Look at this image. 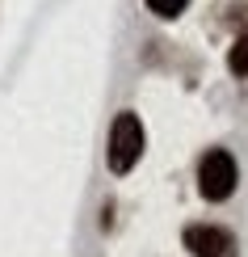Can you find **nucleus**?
Segmentation results:
<instances>
[{
	"instance_id": "1",
	"label": "nucleus",
	"mask_w": 248,
	"mask_h": 257,
	"mask_svg": "<svg viewBox=\"0 0 248 257\" xmlns=\"http://www.w3.org/2000/svg\"><path fill=\"white\" fill-rule=\"evenodd\" d=\"M143 144H147V135H143V122H139V114L122 110V114L114 118V126H110V169H114L118 177L131 173V169L139 165V156H143Z\"/></svg>"
},
{
	"instance_id": "2",
	"label": "nucleus",
	"mask_w": 248,
	"mask_h": 257,
	"mask_svg": "<svg viewBox=\"0 0 248 257\" xmlns=\"http://www.w3.org/2000/svg\"><path fill=\"white\" fill-rule=\"evenodd\" d=\"M235 181H240V169H235V156L227 148H210L198 160V190H202L206 202H227Z\"/></svg>"
},
{
	"instance_id": "3",
	"label": "nucleus",
	"mask_w": 248,
	"mask_h": 257,
	"mask_svg": "<svg viewBox=\"0 0 248 257\" xmlns=\"http://www.w3.org/2000/svg\"><path fill=\"white\" fill-rule=\"evenodd\" d=\"M185 249H189V257H235L240 244L219 223H189L185 228Z\"/></svg>"
},
{
	"instance_id": "4",
	"label": "nucleus",
	"mask_w": 248,
	"mask_h": 257,
	"mask_svg": "<svg viewBox=\"0 0 248 257\" xmlns=\"http://www.w3.org/2000/svg\"><path fill=\"white\" fill-rule=\"evenodd\" d=\"M227 68L235 72V76H248V34H240L231 42V51H227Z\"/></svg>"
},
{
	"instance_id": "5",
	"label": "nucleus",
	"mask_w": 248,
	"mask_h": 257,
	"mask_svg": "<svg viewBox=\"0 0 248 257\" xmlns=\"http://www.w3.org/2000/svg\"><path fill=\"white\" fill-rule=\"evenodd\" d=\"M147 9H152L156 17H164V21H172V17H181L189 9V0H147Z\"/></svg>"
}]
</instances>
